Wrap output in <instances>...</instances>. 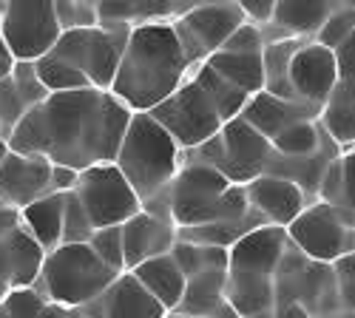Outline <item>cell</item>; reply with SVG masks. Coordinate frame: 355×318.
Segmentation results:
<instances>
[{
    "label": "cell",
    "mask_w": 355,
    "mask_h": 318,
    "mask_svg": "<svg viewBox=\"0 0 355 318\" xmlns=\"http://www.w3.org/2000/svg\"><path fill=\"white\" fill-rule=\"evenodd\" d=\"M131 117L134 114L111 91L49 94L12 131L9 148L83 173L116 159Z\"/></svg>",
    "instance_id": "1"
},
{
    "label": "cell",
    "mask_w": 355,
    "mask_h": 318,
    "mask_svg": "<svg viewBox=\"0 0 355 318\" xmlns=\"http://www.w3.org/2000/svg\"><path fill=\"white\" fill-rule=\"evenodd\" d=\"M191 71L173 23H145L131 28L111 94L131 114H151L191 77Z\"/></svg>",
    "instance_id": "2"
},
{
    "label": "cell",
    "mask_w": 355,
    "mask_h": 318,
    "mask_svg": "<svg viewBox=\"0 0 355 318\" xmlns=\"http://www.w3.org/2000/svg\"><path fill=\"white\" fill-rule=\"evenodd\" d=\"M182 148L151 114H134L114 165L137 193L145 213L171 222V182L182 168ZM173 224V222H171Z\"/></svg>",
    "instance_id": "3"
},
{
    "label": "cell",
    "mask_w": 355,
    "mask_h": 318,
    "mask_svg": "<svg viewBox=\"0 0 355 318\" xmlns=\"http://www.w3.org/2000/svg\"><path fill=\"white\" fill-rule=\"evenodd\" d=\"M250 211L242 185H230L211 165L191 162L182 154V168L171 182V222L176 230L214 222H230Z\"/></svg>",
    "instance_id": "4"
},
{
    "label": "cell",
    "mask_w": 355,
    "mask_h": 318,
    "mask_svg": "<svg viewBox=\"0 0 355 318\" xmlns=\"http://www.w3.org/2000/svg\"><path fill=\"white\" fill-rule=\"evenodd\" d=\"M116 276L120 273L105 267L88 245H60L57 250L46 253L35 290L51 304L83 310L85 304L97 301Z\"/></svg>",
    "instance_id": "5"
},
{
    "label": "cell",
    "mask_w": 355,
    "mask_h": 318,
    "mask_svg": "<svg viewBox=\"0 0 355 318\" xmlns=\"http://www.w3.org/2000/svg\"><path fill=\"white\" fill-rule=\"evenodd\" d=\"M273 142L264 139L256 128H250L242 117L222 125V131L205 145L185 151V159L216 168L230 185H248L268 173L273 159Z\"/></svg>",
    "instance_id": "6"
},
{
    "label": "cell",
    "mask_w": 355,
    "mask_h": 318,
    "mask_svg": "<svg viewBox=\"0 0 355 318\" xmlns=\"http://www.w3.org/2000/svg\"><path fill=\"white\" fill-rule=\"evenodd\" d=\"M128 37H131L128 26H97V28H83V32H63V37L54 46V54L69 60L92 82V89L111 91Z\"/></svg>",
    "instance_id": "7"
},
{
    "label": "cell",
    "mask_w": 355,
    "mask_h": 318,
    "mask_svg": "<svg viewBox=\"0 0 355 318\" xmlns=\"http://www.w3.org/2000/svg\"><path fill=\"white\" fill-rule=\"evenodd\" d=\"M302 304L313 318H330L341 310L338 287L330 265L310 262L304 253L287 245L276 273V307Z\"/></svg>",
    "instance_id": "8"
},
{
    "label": "cell",
    "mask_w": 355,
    "mask_h": 318,
    "mask_svg": "<svg viewBox=\"0 0 355 318\" xmlns=\"http://www.w3.org/2000/svg\"><path fill=\"white\" fill-rule=\"evenodd\" d=\"M151 117L168 131V136L182 151H193L214 139L222 131V117L216 114L211 97L202 91V85L188 77L165 103H159Z\"/></svg>",
    "instance_id": "9"
},
{
    "label": "cell",
    "mask_w": 355,
    "mask_h": 318,
    "mask_svg": "<svg viewBox=\"0 0 355 318\" xmlns=\"http://www.w3.org/2000/svg\"><path fill=\"white\" fill-rule=\"evenodd\" d=\"M63 28L57 26L54 3H0V40L6 43L15 63H37L54 51Z\"/></svg>",
    "instance_id": "10"
},
{
    "label": "cell",
    "mask_w": 355,
    "mask_h": 318,
    "mask_svg": "<svg viewBox=\"0 0 355 318\" xmlns=\"http://www.w3.org/2000/svg\"><path fill=\"white\" fill-rule=\"evenodd\" d=\"M71 193L80 199V205L88 213V219H92L94 230L123 227L128 219H134L142 211L137 193L131 191V185L125 182V177L114 162L83 170L80 182Z\"/></svg>",
    "instance_id": "11"
},
{
    "label": "cell",
    "mask_w": 355,
    "mask_h": 318,
    "mask_svg": "<svg viewBox=\"0 0 355 318\" xmlns=\"http://www.w3.org/2000/svg\"><path fill=\"white\" fill-rule=\"evenodd\" d=\"M239 26H245L239 0L236 3H193L185 15L173 20V32L180 37L188 66L196 69L214 57Z\"/></svg>",
    "instance_id": "12"
},
{
    "label": "cell",
    "mask_w": 355,
    "mask_h": 318,
    "mask_svg": "<svg viewBox=\"0 0 355 318\" xmlns=\"http://www.w3.org/2000/svg\"><path fill=\"white\" fill-rule=\"evenodd\" d=\"M290 245L304 253L310 262L318 265H336L341 256L355 250V230H349L338 213L324 205V202H310V205L295 216V222L287 227Z\"/></svg>",
    "instance_id": "13"
},
{
    "label": "cell",
    "mask_w": 355,
    "mask_h": 318,
    "mask_svg": "<svg viewBox=\"0 0 355 318\" xmlns=\"http://www.w3.org/2000/svg\"><path fill=\"white\" fill-rule=\"evenodd\" d=\"M46 253L20 224V213L0 208V296L35 287Z\"/></svg>",
    "instance_id": "14"
},
{
    "label": "cell",
    "mask_w": 355,
    "mask_h": 318,
    "mask_svg": "<svg viewBox=\"0 0 355 318\" xmlns=\"http://www.w3.org/2000/svg\"><path fill=\"white\" fill-rule=\"evenodd\" d=\"M290 85L299 103L324 108L338 85L336 51L324 48L315 40H304L290 63Z\"/></svg>",
    "instance_id": "15"
},
{
    "label": "cell",
    "mask_w": 355,
    "mask_h": 318,
    "mask_svg": "<svg viewBox=\"0 0 355 318\" xmlns=\"http://www.w3.org/2000/svg\"><path fill=\"white\" fill-rule=\"evenodd\" d=\"M49 177H51L49 159L9 151V157L0 165V205L12 211H23L28 205H35L37 199L51 196Z\"/></svg>",
    "instance_id": "16"
},
{
    "label": "cell",
    "mask_w": 355,
    "mask_h": 318,
    "mask_svg": "<svg viewBox=\"0 0 355 318\" xmlns=\"http://www.w3.org/2000/svg\"><path fill=\"white\" fill-rule=\"evenodd\" d=\"M287 230L264 224L245 239H239L227 250V273L236 276H256V279H276L279 265L287 253Z\"/></svg>",
    "instance_id": "17"
},
{
    "label": "cell",
    "mask_w": 355,
    "mask_h": 318,
    "mask_svg": "<svg viewBox=\"0 0 355 318\" xmlns=\"http://www.w3.org/2000/svg\"><path fill=\"white\" fill-rule=\"evenodd\" d=\"M245 193H248L250 208L264 222L273 227H284V230L310 205V199L304 196V191L299 185L284 177H273V173H261L259 179L248 182Z\"/></svg>",
    "instance_id": "18"
},
{
    "label": "cell",
    "mask_w": 355,
    "mask_h": 318,
    "mask_svg": "<svg viewBox=\"0 0 355 318\" xmlns=\"http://www.w3.org/2000/svg\"><path fill=\"white\" fill-rule=\"evenodd\" d=\"M83 318H165L168 310L145 290L134 273H120L108 290L85 304Z\"/></svg>",
    "instance_id": "19"
},
{
    "label": "cell",
    "mask_w": 355,
    "mask_h": 318,
    "mask_svg": "<svg viewBox=\"0 0 355 318\" xmlns=\"http://www.w3.org/2000/svg\"><path fill=\"white\" fill-rule=\"evenodd\" d=\"M176 245V227L159 216L139 211L123 224V250H125V273L137 270L151 258L168 256Z\"/></svg>",
    "instance_id": "20"
},
{
    "label": "cell",
    "mask_w": 355,
    "mask_h": 318,
    "mask_svg": "<svg viewBox=\"0 0 355 318\" xmlns=\"http://www.w3.org/2000/svg\"><path fill=\"white\" fill-rule=\"evenodd\" d=\"M321 111L318 105H307L299 100H279L268 91H259L256 97H250L248 108L242 111V120L256 128L264 139H276L284 128L295 125V123H315L321 120Z\"/></svg>",
    "instance_id": "21"
},
{
    "label": "cell",
    "mask_w": 355,
    "mask_h": 318,
    "mask_svg": "<svg viewBox=\"0 0 355 318\" xmlns=\"http://www.w3.org/2000/svg\"><path fill=\"white\" fill-rule=\"evenodd\" d=\"M318 202L330 205L338 219L355 230V148L341 151L327 168L318 188Z\"/></svg>",
    "instance_id": "22"
},
{
    "label": "cell",
    "mask_w": 355,
    "mask_h": 318,
    "mask_svg": "<svg viewBox=\"0 0 355 318\" xmlns=\"http://www.w3.org/2000/svg\"><path fill=\"white\" fill-rule=\"evenodd\" d=\"M20 213V224L26 233L37 242L43 253H51L63 245V216H66V193H51L37 199L35 205H28Z\"/></svg>",
    "instance_id": "23"
},
{
    "label": "cell",
    "mask_w": 355,
    "mask_h": 318,
    "mask_svg": "<svg viewBox=\"0 0 355 318\" xmlns=\"http://www.w3.org/2000/svg\"><path fill=\"white\" fill-rule=\"evenodd\" d=\"M137 276V281L151 293L168 312H173L182 301V293H185V284L188 279L182 276L180 265L173 262V256H159V258H151V262L139 265L137 270H131Z\"/></svg>",
    "instance_id": "24"
},
{
    "label": "cell",
    "mask_w": 355,
    "mask_h": 318,
    "mask_svg": "<svg viewBox=\"0 0 355 318\" xmlns=\"http://www.w3.org/2000/svg\"><path fill=\"white\" fill-rule=\"evenodd\" d=\"M333 6L336 3H295V0H282L276 3V12H273V26L282 28L287 37H295V40H315L318 32L324 28V23L330 20L333 15Z\"/></svg>",
    "instance_id": "25"
},
{
    "label": "cell",
    "mask_w": 355,
    "mask_h": 318,
    "mask_svg": "<svg viewBox=\"0 0 355 318\" xmlns=\"http://www.w3.org/2000/svg\"><path fill=\"white\" fill-rule=\"evenodd\" d=\"M227 301V273H199L188 279L182 301L173 312L193 315V318H211Z\"/></svg>",
    "instance_id": "26"
},
{
    "label": "cell",
    "mask_w": 355,
    "mask_h": 318,
    "mask_svg": "<svg viewBox=\"0 0 355 318\" xmlns=\"http://www.w3.org/2000/svg\"><path fill=\"white\" fill-rule=\"evenodd\" d=\"M227 301L242 318L276 310V279L227 273Z\"/></svg>",
    "instance_id": "27"
},
{
    "label": "cell",
    "mask_w": 355,
    "mask_h": 318,
    "mask_svg": "<svg viewBox=\"0 0 355 318\" xmlns=\"http://www.w3.org/2000/svg\"><path fill=\"white\" fill-rule=\"evenodd\" d=\"M208 63L216 74H222L236 89H242L248 97H256L264 91V66L261 54H239V51H216L208 57Z\"/></svg>",
    "instance_id": "28"
},
{
    "label": "cell",
    "mask_w": 355,
    "mask_h": 318,
    "mask_svg": "<svg viewBox=\"0 0 355 318\" xmlns=\"http://www.w3.org/2000/svg\"><path fill=\"white\" fill-rule=\"evenodd\" d=\"M304 40H279L264 46L261 51V66H264V91L279 97V100H295L293 94V85H290V63L295 51L302 48Z\"/></svg>",
    "instance_id": "29"
},
{
    "label": "cell",
    "mask_w": 355,
    "mask_h": 318,
    "mask_svg": "<svg viewBox=\"0 0 355 318\" xmlns=\"http://www.w3.org/2000/svg\"><path fill=\"white\" fill-rule=\"evenodd\" d=\"M191 77L202 85V91L211 97V103H214L216 114L222 117V123H230V120H236V117H242V111H245L248 103H250V97H248L242 89H236L233 82H227L222 74H216L208 63L196 66V69L191 71Z\"/></svg>",
    "instance_id": "30"
},
{
    "label": "cell",
    "mask_w": 355,
    "mask_h": 318,
    "mask_svg": "<svg viewBox=\"0 0 355 318\" xmlns=\"http://www.w3.org/2000/svg\"><path fill=\"white\" fill-rule=\"evenodd\" d=\"M324 142H327V131L321 128L318 120L315 123H295L273 139V151L284 159H310L324 148Z\"/></svg>",
    "instance_id": "31"
},
{
    "label": "cell",
    "mask_w": 355,
    "mask_h": 318,
    "mask_svg": "<svg viewBox=\"0 0 355 318\" xmlns=\"http://www.w3.org/2000/svg\"><path fill=\"white\" fill-rule=\"evenodd\" d=\"M173 262L180 265L185 279H193L199 273H227V250L211 247V245H193V242H180L176 239L173 250Z\"/></svg>",
    "instance_id": "32"
},
{
    "label": "cell",
    "mask_w": 355,
    "mask_h": 318,
    "mask_svg": "<svg viewBox=\"0 0 355 318\" xmlns=\"http://www.w3.org/2000/svg\"><path fill=\"white\" fill-rule=\"evenodd\" d=\"M318 123L341 151L355 148V103L347 100L341 91H333V97L324 103Z\"/></svg>",
    "instance_id": "33"
},
{
    "label": "cell",
    "mask_w": 355,
    "mask_h": 318,
    "mask_svg": "<svg viewBox=\"0 0 355 318\" xmlns=\"http://www.w3.org/2000/svg\"><path fill=\"white\" fill-rule=\"evenodd\" d=\"M35 71H37V77L46 85L49 94H69V91L92 89V82H88L69 60H63V57L54 54V51H49L43 60L35 63Z\"/></svg>",
    "instance_id": "34"
},
{
    "label": "cell",
    "mask_w": 355,
    "mask_h": 318,
    "mask_svg": "<svg viewBox=\"0 0 355 318\" xmlns=\"http://www.w3.org/2000/svg\"><path fill=\"white\" fill-rule=\"evenodd\" d=\"M3 310L9 318H83L80 310H66L60 304H51L49 299H43L35 290V287L9 293L3 301Z\"/></svg>",
    "instance_id": "35"
},
{
    "label": "cell",
    "mask_w": 355,
    "mask_h": 318,
    "mask_svg": "<svg viewBox=\"0 0 355 318\" xmlns=\"http://www.w3.org/2000/svg\"><path fill=\"white\" fill-rule=\"evenodd\" d=\"M54 17L63 32H83V28L100 26L97 3H85V0H54Z\"/></svg>",
    "instance_id": "36"
},
{
    "label": "cell",
    "mask_w": 355,
    "mask_h": 318,
    "mask_svg": "<svg viewBox=\"0 0 355 318\" xmlns=\"http://www.w3.org/2000/svg\"><path fill=\"white\" fill-rule=\"evenodd\" d=\"M88 247L97 253V258L111 267L114 273H125V250H123V227H103L94 230Z\"/></svg>",
    "instance_id": "37"
},
{
    "label": "cell",
    "mask_w": 355,
    "mask_h": 318,
    "mask_svg": "<svg viewBox=\"0 0 355 318\" xmlns=\"http://www.w3.org/2000/svg\"><path fill=\"white\" fill-rule=\"evenodd\" d=\"M352 32H355V3H352V0H349V3H336L330 20L324 23V28L318 32L315 43H321L324 48L336 51Z\"/></svg>",
    "instance_id": "38"
},
{
    "label": "cell",
    "mask_w": 355,
    "mask_h": 318,
    "mask_svg": "<svg viewBox=\"0 0 355 318\" xmlns=\"http://www.w3.org/2000/svg\"><path fill=\"white\" fill-rule=\"evenodd\" d=\"M26 114H28V105L17 94L12 77H6L3 82H0V136H3L6 142H9L12 131L23 123Z\"/></svg>",
    "instance_id": "39"
},
{
    "label": "cell",
    "mask_w": 355,
    "mask_h": 318,
    "mask_svg": "<svg viewBox=\"0 0 355 318\" xmlns=\"http://www.w3.org/2000/svg\"><path fill=\"white\" fill-rule=\"evenodd\" d=\"M94 233V224L83 211L80 199L74 193H66V216H63V245H88Z\"/></svg>",
    "instance_id": "40"
},
{
    "label": "cell",
    "mask_w": 355,
    "mask_h": 318,
    "mask_svg": "<svg viewBox=\"0 0 355 318\" xmlns=\"http://www.w3.org/2000/svg\"><path fill=\"white\" fill-rule=\"evenodd\" d=\"M9 77H12V82H15L17 94L23 97V103L28 105V111L37 108L40 103L49 100L46 85L40 82V77H37V71H35V63H15V69H12Z\"/></svg>",
    "instance_id": "41"
},
{
    "label": "cell",
    "mask_w": 355,
    "mask_h": 318,
    "mask_svg": "<svg viewBox=\"0 0 355 318\" xmlns=\"http://www.w3.org/2000/svg\"><path fill=\"white\" fill-rule=\"evenodd\" d=\"M336 66H338L336 91H341L347 100L355 103V32L336 48Z\"/></svg>",
    "instance_id": "42"
},
{
    "label": "cell",
    "mask_w": 355,
    "mask_h": 318,
    "mask_svg": "<svg viewBox=\"0 0 355 318\" xmlns=\"http://www.w3.org/2000/svg\"><path fill=\"white\" fill-rule=\"evenodd\" d=\"M333 276H336V287H338L341 310H355V250L341 256L333 265Z\"/></svg>",
    "instance_id": "43"
},
{
    "label": "cell",
    "mask_w": 355,
    "mask_h": 318,
    "mask_svg": "<svg viewBox=\"0 0 355 318\" xmlns=\"http://www.w3.org/2000/svg\"><path fill=\"white\" fill-rule=\"evenodd\" d=\"M219 51H239V54H261L264 51V40H261V28L248 23L239 26L236 32L230 35V40L219 48Z\"/></svg>",
    "instance_id": "44"
},
{
    "label": "cell",
    "mask_w": 355,
    "mask_h": 318,
    "mask_svg": "<svg viewBox=\"0 0 355 318\" xmlns=\"http://www.w3.org/2000/svg\"><path fill=\"white\" fill-rule=\"evenodd\" d=\"M239 6H242L245 20L253 23V26H259V28L273 23V12H276L273 0H239Z\"/></svg>",
    "instance_id": "45"
},
{
    "label": "cell",
    "mask_w": 355,
    "mask_h": 318,
    "mask_svg": "<svg viewBox=\"0 0 355 318\" xmlns=\"http://www.w3.org/2000/svg\"><path fill=\"white\" fill-rule=\"evenodd\" d=\"M80 182V170L63 168V165H51V177H49V191L51 193H71Z\"/></svg>",
    "instance_id": "46"
},
{
    "label": "cell",
    "mask_w": 355,
    "mask_h": 318,
    "mask_svg": "<svg viewBox=\"0 0 355 318\" xmlns=\"http://www.w3.org/2000/svg\"><path fill=\"white\" fill-rule=\"evenodd\" d=\"M276 318H313L302 304H282L276 307Z\"/></svg>",
    "instance_id": "47"
},
{
    "label": "cell",
    "mask_w": 355,
    "mask_h": 318,
    "mask_svg": "<svg viewBox=\"0 0 355 318\" xmlns=\"http://www.w3.org/2000/svg\"><path fill=\"white\" fill-rule=\"evenodd\" d=\"M12 69H15V57L9 54V48H6V43L0 40V82H3L9 74H12Z\"/></svg>",
    "instance_id": "48"
},
{
    "label": "cell",
    "mask_w": 355,
    "mask_h": 318,
    "mask_svg": "<svg viewBox=\"0 0 355 318\" xmlns=\"http://www.w3.org/2000/svg\"><path fill=\"white\" fill-rule=\"evenodd\" d=\"M211 318H242V315L230 307V301H225V304H222V307H219V310H216Z\"/></svg>",
    "instance_id": "49"
},
{
    "label": "cell",
    "mask_w": 355,
    "mask_h": 318,
    "mask_svg": "<svg viewBox=\"0 0 355 318\" xmlns=\"http://www.w3.org/2000/svg\"><path fill=\"white\" fill-rule=\"evenodd\" d=\"M9 151H12V148H9V142H6L3 136H0V165H3V159L9 157Z\"/></svg>",
    "instance_id": "50"
},
{
    "label": "cell",
    "mask_w": 355,
    "mask_h": 318,
    "mask_svg": "<svg viewBox=\"0 0 355 318\" xmlns=\"http://www.w3.org/2000/svg\"><path fill=\"white\" fill-rule=\"evenodd\" d=\"M330 318H355V310H338V312L330 315Z\"/></svg>",
    "instance_id": "51"
},
{
    "label": "cell",
    "mask_w": 355,
    "mask_h": 318,
    "mask_svg": "<svg viewBox=\"0 0 355 318\" xmlns=\"http://www.w3.org/2000/svg\"><path fill=\"white\" fill-rule=\"evenodd\" d=\"M250 318H276V310H268V312H259V315H250Z\"/></svg>",
    "instance_id": "52"
},
{
    "label": "cell",
    "mask_w": 355,
    "mask_h": 318,
    "mask_svg": "<svg viewBox=\"0 0 355 318\" xmlns=\"http://www.w3.org/2000/svg\"><path fill=\"white\" fill-rule=\"evenodd\" d=\"M165 318H193V315H182V312H168Z\"/></svg>",
    "instance_id": "53"
},
{
    "label": "cell",
    "mask_w": 355,
    "mask_h": 318,
    "mask_svg": "<svg viewBox=\"0 0 355 318\" xmlns=\"http://www.w3.org/2000/svg\"><path fill=\"white\" fill-rule=\"evenodd\" d=\"M0 318H9V315H6V310H3V304H0Z\"/></svg>",
    "instance_id": "54"
},
{
    "label": "cell",
    "mask_w": 355,
    "mask_h": 318,
    "mask_svg": "<svg viewBox=\"0 0 355 318\" xmlns=\"http://www.w3.org/2000/svg\"><path fill=\"white\" fill-rule=\"evenodd\" d=\"M0 208H3V205H0Z\"/></svg>",
    "instance_id": "55"
}]
</instances>
